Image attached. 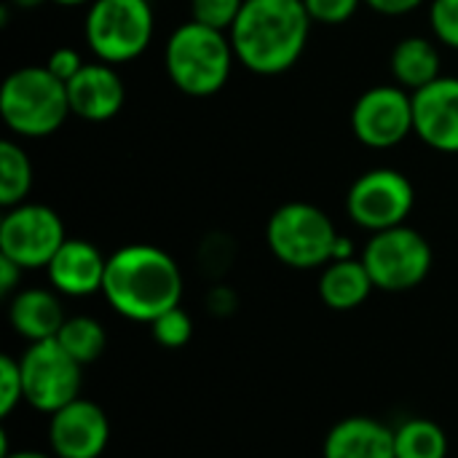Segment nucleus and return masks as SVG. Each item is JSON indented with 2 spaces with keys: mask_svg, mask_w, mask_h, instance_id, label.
<instances>
[{
  "mask_svg": "<svg viewBox=\"0 0 458 458\" xmlns=\"http://www.w3.org/2000/svg\"><path fill=\"white\" fill-rule=\"evenodd\" d=\"M233 59L236 51L231 38H225L223 30L193 19L172 32L164 51V64L172 83L188 97L217 94L231 78Z\"/></svg>",
  "mask_w": 458,
  "mask_h": 458,
  "instance_id": "obj_3",
  "label": "nucleus"
},
{
  "mask_svg": "<svg viewBox=\"0 0 458 458\" xmlns=\"http://www.w3.org/2000/svg\"><path fill=\"white\" fill-rule=\"evenodd\" d=\"M352 131L368 148H394L413 131V94L403 86H373L352 110Z\"/></svg>",
  "mask_w": 458,
  "mask_h": 458,
  "instance_id": "obj_11",
  "label": "nucleus"
},
{
  "mask_svg": "<svg viewBox=\"0 0 458 458\" xmlns=\"http://www.w3.org/2000/svg\"><path fill=\"white\" fill-rule=\"evenodd\" d=\"M362 263L376 290L408 293L429 276L432 247L419 231L408 225H397L370 236L362 252Z\"/></svg>",
  "mask_w": 458,
  "mask_h": 458,
  "instance_id": "obj_7",
  "label": "nucleus"
},
{
  "mask_svg": "<svg viewBox=\"0 0 458 458\" xmlns=\"http://www.w3.org/2000/svg\"><path fill=\"white\" fill-rule=\"evenodd\" d=\"M429 19L437 40L458 51V0H432Z\"/></svg>",
  "mask_w": 458,
  "mask_h": 458,
  "instance_id": "obj_27",
  "label": "nucleus"
},
{
  "mask_svg": "<svg viewBox=\"0 0 458 458\" xmlns=\"http://www.w3.org/2000/svg\"><path fill=\"white\" fill-rule=\"evenodd\" d=\"M3 458H56V456L40 454V451H16V454H8V456H3Z\"/></svg>",
  "mask_w": 458,
  "mask_h": 458,
  "instance_id": "obj_32",
  "label": "nucleus"
},
{
  "mask_svg": "<svg viewBox=\"0 0 458 458\" xmlns=\"http://www.w3.org/2000/svg\"><path fill=\"white\" fill-rule=\"evenodd\" d=\"M86 40L99 62L137 59L153 40V8L148 0H94L86 13Z\"/></svg>",
  "mask_w": 458,
  "mask_h": 458,
  "instance_id": "obj_6",
  "label": "nucleus"
},
{
  "mask_svg": "<svg viewBox=\"0 0 458 458\" xmlns=\"http://www.w3.org/2000/svg\"><path fill=\"white\" fill-rule=\"evenodd\" d=\"M413 131L440 153H458V78H437L413 91Z\"/></svg>",
  "mask_w": 458,
  "mask_h": 458,
  "instance_id": "obj_13",
  "label": "nucleus"
},
{
  "mask_svg": "<svg viewBox=\"0 0 458 458\" xmlns=\"http://www.w3.org/2000/svg\"><path fill=\"white\" fill-rule=\"evenodd\" d=\"M338 231L325 209L290 201L279 207L266 225V242L271 255L290 268H319L333 260Z\"/></svg>",
  "mask_w": 458,
  "mask_h": 458,
  "instance_id": "obj_5",
  "label": "nucleus"
},
{
  "mask_svg": "<svg viewBox=\"0 0 458 458\" xmlns=\"http://www.w3.org/2000/svg\"><path fill=\"white\" fill-rule=\"evenodd\" d=\"M309 30L303 0H244L228 32L236 59L250 72L279 75L301 59Z\"/></svg>",
  "mask_w": 458,
  "mask_h": 458,
  "instance_id": "obj_2",
  "label": "nucleus"
},
{
  "mask_svg": "<svg viewBox=\"0 0 458 458\" xmlns=\"http://www.w3.org/2000/svg\"><path fill=\"white\" fill-rule=\"evenodd\" d=\"M244 0H191L193 21H201L215 30H231Z\"/></svg>",
  "mask_w": 458,
  "mask_h": 458,
  "instance_id": "obj_24",
  "label": "nucleus"
},
{
  "mask_svg": "<svg viewBox=\"0 0 458 458\" xmlns=\"http://www.w3.org/2000/svg\"><path fill=\"white\" fill-rule=\"evenodd\" d=\"M365 3L384 16H403V13L416 11L424 0H365Z\"/></svg>",
  "mask_w": 458,
  "mask_h": 458,
  "instance_id": "obj_30",
  "label": "nucleus"
},
{
  "mask_svg": "<svg viewBox=\"0 0 458 458\" xmlns=\"http://www.w3.org/2000/svg\"><path fill=\"white\" fill-rule=\"evenodd\" d=\"M51 3H56V5H64V8H78V5H91L94 0H51Z\"/></svg>",
  "mask_w": 458,
  "mask_h": 458,
  "instance_id": "obj_34",
  "label": "nucleus"
},
{
  "mask_svg": "<svg viewBox=\"0 0 458 458\" xmlns=\"http://www.w3.org/2000/svg\"><path fill=\"white\" fill-rule=\"evenodd\" d=\"M56 341L83 368L94 365L107 349V333L94 317H67V322L62 325Z\"/></svg>",
  "mask_w": 458,
  "mask_h": 458,
  "instance_id": "obj_21",
  "label": "nucleus"
},
{
  "mask_svg": "<svg viewBox=\"0 0 458 458\" xmlns=\"http://www.w3.org/2000/svg\"><path fill=\"white\" fill-rule=\"evenodd\" d=\"M360 3H365V0H303L311 21H322L330 27L349 21L357 13Z\"/></svg>",
  "mask_w": 458,
  "mask_h": 458,
  "instance_id": "obj_26",
  "label": "nucleus"
},
{
  "mask_svg": "<svg viewBox=\"0 0 458 458\" xmlns=\"http://www.w3.org/2000/svg\"><path fill=\"white\" fill-rule=\"evenodd\" d=\"M46 67L51 70L54 78H59L62 83H70V81L86 67V62L81 59V54H78L75 48H56V51L48 56Z\"/></svg>",
  "mask_w": 458,
  "mask_h": 458,
  "instance_id": "obj_28",
  "label": "nucleus"
},
{
  "mask_svg": "<svg viewBox=\"0 0 458 458\" xmlns=\"http://www.w3.org/2000/svg\"><path fill=\"white\" fill-rule=\"evenodd\" d=\"M150 327H153L156 344L164 349H182L193 338V319L180 306L164 311L158 319L150 322Z\"/></svg>",
  "mask_w": 458,
  "mask_h": 458,
  "instance_id": "obj_23",
  "label": "nucleus"
},
{
  "mask_svg": "<svg viewBox=\"0 0 458 458\" xmlns=\"http://www.w3.org/2000/svg\"><path fill=\"white\" fill-rule=\"evenodd\" d=\"M21 266L13 263L11 258L0 255V295L8 298V295H16V287H19V279H21Z\"/></svg>",
  "mask_w": 458,
  "mask_h": 458,
  "instance_id": "obj_29",
  "label": "nucleus"
},
{
  "mask_svg": "<svg viewBox=\"0 0 458 458\" xmlns=\"http://www.w3.org/2000/svg\"><path fill=\"white\" fill-rule=\"evenodd\" d=\"M30 188H32V164L27 153L16 142L3 140L0 142V204L5 209L24 204Z\"/></svg>",
  "mask_w": 458,
  "mask_h": 458,
  "instance_id": "obj_22",
  "label": "nucleus"
},
{
  "mask_svg": "<svg viewBox=\"0 0 458 458\" xmlns=\"http://www.w3.org/2000/svg\"><path fill=\"white\" fill-rule=\"evenodd\" d=\"M8 322L21 338H27L30 344H38V341L56 338L67 317L56 293L43 290V287H30V290H19L16 295H11Z\"/></svg>",
  "mask_w": 458,
  "mask_h": 458,
  "instance_id": "obj_17",
  "label": "nucleus"
},
{
  "mask_svg": "<svg viewBox=\"0 0 458 458\" xmlns=\"http://www.w3.org/2000/svg\"><path fill=\"white\" fill-rule=\"evenodd\" d=\"M349 258H354V247H352V242L346 236H338L335 250H333V260H349Z\"/></svg>",
  "mask_w": 458,
  "mask_h": 458,
  "instance_id": "obj_31",
  "label": "nucleus"
},
{
  "mask_svg": "<svg viewBox=\"0 0 458 458\" xmlns=\"http://www.w3.org/2000/svg\"><path fill=\"white\" fill-rule=\"evenodd\" d=\"M392 75L408 91H419V89L429 86L432 81H437L440 78V54H437L435 43L421 35L403 38L392 51Z\"/></svg>",
  "mask_w": 458,
  "mask_h": 458,
  "instance_id": "obj_19",
  "label": "nucleus"
},
{
  "mask_svg": "<svg viewBox=\"0 0 458 458\" xmlns=\"http://www.w3.org/2000/svg\"><path fill=\"white\" fill-rule=\"evenodd\" d=\"M24 403L40 413H56L81 397L83 365L72 360L56 338L30 344L19 360Z\"/></svg>",
  "mask_w": 458,
  "mask_h": 458,
  "instance_id": "obj_8",
  "label": "nucleus"
},
{
  "mask_svg": "<svg viewBox=\"0 0 458 458\" xmlns=\"http://www.w3.org/2000/svg\"><path fill=\"white\" fill-rule=\"evenodd\" d=\"M48 282L59 295L67 298H86L94 293H102L107 258L83 239H67L59 252L46 266Z\"/></svg>",
  "mask_w": 458,
  "mask_h": 458,
  "instance_id": "obj_14",
  "label": "nucleus"
},
{
  "mask_svg": "<svg viewBox=\"0 0 458 458\" xmlns=\"http://www.w3.org/2000/svg\"><path fill=\"white\" fill-rule=\"evenodd\" d=\"M67 99L72 115L99 123L121 113L126 89L121 75L107 62H91L67 83Z\"/></svg>",
  "mask_w": 458,
  "mask_h": 458,
  "instance_id": "obj_15",
  "label": "nucleus"
},
{
  "mask_svg": "<svg viewBox=\"0 0 458 458\" xmlns=\"http://www.w3.org/2000/svg\"><path fill=\"white\" fill-rule=\"evenodd\" d=\"M376 290L362 260H333L319 276V298L333 311H352L362 306Z\"/></svg>",
  "mask_w": 458,
  "mask_h": 458,
  "instance_id": "obj_18",
  "label": "nucleus"
},
{
  "mask_svg": "<svg viewBox=\"0 0 458 458\" xmlns=\"http://www.w3.org/2000/svg\"><path fill=\"white\" fill-rule=\"evenodd\" d=\"M16 8H24V11H30V8H38V5H43L46 0H11Z\"/></svg>",
  "mask_w": 458,
  "mask_h": 458,
  "instance_id": "obj_33",
  "label": "nucleus"
},
{
  "mask_svg": "<svg viewBox=\"0 0 458 458\" xmlns=\"http://www.w3.org/2000/svg\"><path fill=\"white\" fill-rule=\"evenodd\" d=\"M70 113L67 83L54 78L48 67H19L0 86L3 123L19 137H48L62 129Z\"/></svg>",
  "mask_w": 458,
  "mask_h": 458,
  "instance_id": "obj_4",
  "label": "nucleus"
},
{
  "mask_svg": "<svg viewBox=\"0 0 458 458\" xmlns=\"http://www.w3.org/2000/svg\"><path fill=\"white\" fill-rule=\"evenodd\" d=\"M448 435L432 419H408L394 429L397 458H448Z\"/></svg>",
  "mask_w": 458,
  "mask_h": 458,
  "instance_id": "obj_20",
  "label": "nucleus"
},
{
  "mask_svg": "<svg viewBox=\"0 0 458 458\" xmlns=\"http://www.w3.org/2000/svg\"><path fill=\"white\" fill-rule=\"evenodd\" d=\"M24 403V381H21V365L11 354L0 357V416H11L16 405Z\"/></svg>",
  "mask_w": 458,
  "mask_h": 458,
  "instance_id": "obj_25",
  "label": "nucleus"
},
{
  "mask_svg": "<svg viewBox=\"0 0 458 458\" xmlns=\"http://www.w3.org/2000/svg\"><path fill=\"white\" fill-rule=\"evenodd\" d=\"M48 443L56 458H99L110 443V419L97 403L78 397L51 413Z\"/></svg>",
  "mask_w": 458,
  "mask_h": 458,
  "instance_id": "obj_12",
  "label": "nucleus"
},
{
  "mask_svg": "<svg viewBox=\"0 0 458 458\" xmlns=\"http://www.w3.org/2000/svg\"><path fill=\"white\" fill-rule=\"evenodd\" d=\"M67 242L62 217L43 204H16L0 220V255L27 268H46Z\"/></svg>",
  "mask_w": 458,
  "mask_h": 458,
  "instance_id": "obj_10",
  "label": "nucleus"
},
{
  "mask_svg": "<svg viewBox=\"0 0 458 458\" xmlns=\"http://www.w3.org/2000/svg\"><path fill=\"white\" fill-rule=\"evenodd\" d=\"M413 182L403 172L389 166L370 169L362 177H357L346 196L349 217L370 233L405 225L408 215L413 212Z\"/></svg>",
  "mask_w": 458,
  "mask_h": 458,
  "instance_id": "obj_9",
  "label": "nucleus"
},
{
  "mask_svg": "<svg viewBox=\"0 0 458 458\" xmlns=\"http://www.w3.org/2000/svg\"><path fill=\"white\" fill-rule=\"evenodd\" d=\"M102 295L131 322H153L180 306L182 274L177 260L153 244H129L107 258Z\"/></svg>",
  "mask_w": 458,
  "mask_h": 458,
  "instance_id": "obj_1",
  "label": "nucleus"
},
{
  "mask_svg": "<svg viewBox=\"0 0 458 458\" xmlns=\"http://www.w3.org/2000/svg\"><path fill=\"white\" fill-rule=\"evenodd\" d=\"M322 458H397L394 429L370 416L341 419L325 437Z\"/></svg>",
  "mask_w": 458,
  "mask_h": 458,
  "instance_id": "obj_16",
  "label": "nucleus"
}]
</instances>
